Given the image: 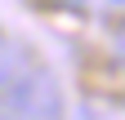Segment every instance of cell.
Returning <instances> with one entry per match:
<instances>
[{"mask_svg":"<svg viewBox=\"0 0 125 120\" xmlns=\"http://www.w3.org/2000/svg\"><path fill=\"white\" fill-rule=\"evenodd\" d=\"M0 120H62V85L40 67H27L0 89Z\"/></svg>","mask_w":125,"mask_h":120,"instance_id":"cell-1","label":"cell"},{"mask_svg":"<svg viewBox=\"0 0 125 120\" xmlns=\"http://www.w3.org/2000/svg\"><path fill=\"white\" fill-rule=\"evenodd\" d=\"M18 71H22V67H18V58H13V49H9L5 58H0V89L13 85V76H18Z\"/></svg>","mask_w":125,"mask_h":120,"instance_id":"cell-2","label":"cell"},{"mask_svg":"<svg viewBox=\"0 0 125 120\" xmlns=\"http://www.w3.org/2000/svg\"><path fill=\"white\" fill-rule=\"evenodd\" d=\"M116 53H121V58H125V18H121V22H116Z\"/></svg>","mask_w":125,"mask_h":120,"instance_id":"cell-3","label":"cell"},{"mask_svg":"<svg viewBox=\"0 0 125 120\" xmlns=\"http://www.w3.org/2000/svg\"><path fill=\"white\" fill-rule=\"evenodd\" d=\"M72 5H85V0H72Z\"/></svg>","mask_w":125,"mask_h":120,"instance_id":"cell-4","label":"cell"}]
</instances>
